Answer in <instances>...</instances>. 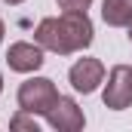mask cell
Returning a JSON list of instances; mask_svg holds the SVG:
<instances>
[{"label": "cell", "mask_w": 132, "mask_h": 132, "mask_svg": "<svg viewBox=\"0 0 132 132\" xmlns=\"http://www.w3.org/2000/svg\"><path fill=\"white\" fill-rule=\"evenodd\" d=\"M19 108L22 111H28V114H49L52 111V104L59 101V89H55V83L49 80V77H28L22 86H19Z\"/></svg>", "instance_id": "cell-1"}, {"label": "cell", "mask_w": 132, "mask_h": 132, "mask_svg": "<svg viewBox=\"0 0 132 132\" xmlns=\"http://www.w3.org/2000/svg\"><path fill=\"white\" fill-rule=\"evenodd\" d=\"M34 40H37L46 52H55V55H71V52H77V46H74V40H71V31H68V25H65L62 15L43 19V22L34 28Z\"/></svg>", "instance_id": "cell-2"}, {"label": "cell", "mask_w": 132, "mask_h": 132, "mask_svg": "<svg viewBox=\"0 0 132 132\" xmlns=\"http://www.w3.org/2000/svg\"><path fill=\"white\" fill-rule=\"evenodd\" d=\"M101 98H104V108H111V111L132 108V68L129 65H114L111 68Z\"/></svg>", "instance_id": "cell-3"}, {"label": "cell", "mask_w": 132, "mask_h": 132, "mask_svg": "<svg viewBox=\"0 0 132 132\" xmlns=\"http://www.w3.org/2000/svg\"><path fill=\"white\" fill-rule=\"evenodd\" d=\"M43 46L34 40V43H28V40H19V43H12L9 46V52H6V65H9V71H15V74H34V71H40L43 68Z\"/></svg>", "instance_id": "cell-4"}, {"label": "cell", "mask_w": 132, "mask_h": 132, "mask_svg": "<svg viewBox=\"0 0 132 132\" xmlns=\"http://www.w3.org/2000/svg\"><path fill=\"white\" fill-rule=\"evenodd\" d=\"M68 80H71V86L77 92L92 95L98 89V83L104 80V65H101L98 59H77L71 65V71H68Z\"/></svg>", "instance_id": "cell-5"}, {"label": "cell", "mask_w": 132, "mask_h": 132, "mask_svg": "<svg viewBox=\"0 0 132 132\" xmlns=\"http://www.w3.org/2000/svg\"><path fill=\"white\" fill-rule=\"evenodd\" d=\"M46 120H49L52 129H59V132H80L83 123H86L80 104L71 98V95H59V101L52 104V111L46 114Z\"/></svg>", "instance_id": "cell-6"}, {"label": "cell", "mask_w": 132, "mask_h": 132, "mask_svg": "<svg viewBox=\"0 0 132 132\" xmlns=\"http://www.w3.org/2000/svg\"><path fill=\"white\" fill-rule=\"evenodd\" d=\"M101 19L111 28L132 25V0H101Z\"/></svg>", "instance_id": "cell-7"}, {"label": "cell", "mask_w": 132, "mask_h": 132, "mask_svg": "<svg viewBox=\"0 0 132 132\" xmlns=\"http://www.w3.org/2000/svg\"><path fill=\"white\" fill-rule=\"evenodd\" d=\"M9 129H25V132H40L37 129V123H34V114H28V111H22L19 108V114L9 120Z\"/></svg>", "instance_id": "cell-8"}, {"label": "cell", "mask_w": 132, "mask_h": 132, "mask_svg": "<svg viewBox=\"0 0 132 132\" xmlns=\"http://www.w3.org/2000/svg\"><path fill=\"white\" fill-rule=\"evenodd\" d=\"M59 3V9H89L92 6V0H55Z\"/></svg>", "instance_id": "cell-9"}, {"label": "cell", "mask_w": 132, "mask_h": 132, "mask_svg": "<svg viewBox=\"0 0 132 132\" xmlns=\"http://www.w3.org/2000/svg\"><path fill=\"white\" fill-rule=\"evenodd\" d=\"M3 3H9V6H19V3H25V0H3Z\"/></svg>", "instance_id": "cell-10"}, {"label": "cell", "mask_w": 132, "mask_h": 132, "mask_svg": "<svg viewBox=\"0 0 132 132\" xmlns=\"http://www.w3.org/2000/svg\"><path fill=\"white\" fill-rule=\"evenodd\" d=\"M3 31H6V28H3V19H0V43H3Z\"/></svg>", "instance_id": "cell-11"}, {"label": "cell", "mask_w": 132, "mask_h": 132, "mask_svg": "<svg viewBox=\"0 0 132 132\" xmlns=\"http://www.w3.org/2000/svg\"><path fill=\"white\" fill-rule=\"evenodd\" d=\"M0 92H3V74H0Z\"/></svg>", "instance_id": "cell-12"}, {"label": "cell", "mask_w": 132, "mask_h": 132, "mask_svg": "<svg viewBox=\"0 0 132 132\" xmlns=\"http://www.w3.org/2000/svg\"><path fill=\"white\" fill-rule=\"evenodd\" d=\"M129 43H132V25H129Z\"/></svg>", "instance_id": "cell-13"}]
</instances>
